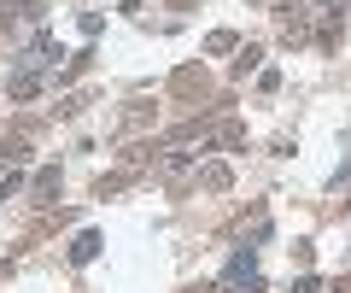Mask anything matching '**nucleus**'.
<instances>
[{
	"label": "nucleus",
	"instance_id": "nucleus-1",
	"mask_svg": "<svg viewBox=\"0 0 351 293\" xmlns=\"http://www.w3.org/2000/svg\"><path fill=\"white\" fill-rule=\"evenodd\" d=\"M223 288L234 293V288H246V293H258V253L252 246H240L234 253V264H228V276H223Z\"/></svg>",
	"mask_w": 351,
	"mask_h": 293
},
{
	"label": "nucleus",
	"instance_id": "nucleus-2",
	"mask_svg": "<svg viewBox=\"0 0 351 293\" xmlns=\"http://www.w3.org/2000/svg\"><path fill=\"white\" fill-rule=\"evenodd\" d=\"M94 253H100V235H94V229H88V235H76V246H71V258H76V264H88Z\"/></svg>",
	"mask_w": 351,
	"mask_h": 293
},
{
	"label": "nucleus",
	"instance_id": "nucleus-4",
	"mask_svg": "<svg viewBox=\"0 0 351 293\" xmlns=\"http://www.w3.org/2000/svg\"><path fill=\"white\" fill-rule=\"evenodd\" d=\"M322 6H339V0H322Z\"/></svg>",
	"mask_w": 351,
	"mask_h": 293
},
{
	"label": "nucleus",
	"instance_id": "nucleus-3",
	"mask_svg": "<svg viewBox=\"0 0 351 293\" xmlns=\"http://www.w3.org/2000/svg\"><path fill=\"white\" fill-rule=\"evenodd\" d=\"M53 188H59V170H41V176H36V194H41V200H47Z\"/></svg>",
	"mask_w": 351,
	"mask_h": 293
}]
</instances>
